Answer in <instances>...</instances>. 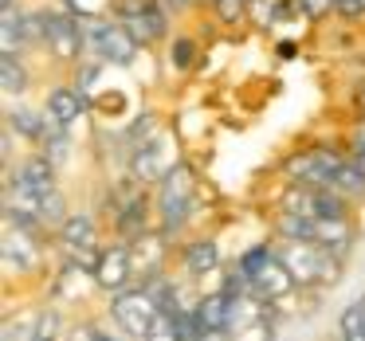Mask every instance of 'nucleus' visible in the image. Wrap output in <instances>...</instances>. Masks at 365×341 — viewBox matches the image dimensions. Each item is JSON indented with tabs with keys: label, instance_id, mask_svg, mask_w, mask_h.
<instances>
[{
	"label": "nucleus",
	"instance_id": "obj_1",
	"mask_svg": "<svg viewBox=\"0 0 365 341\" xmlns=\"http://www.w3.org/2000/svg\"><path fill=\"white\" fill-rule=\"evenodd\" d=\"M158 314H161V302L145 283H134V286H126V290L110 294V318H114V325H118V333H126L130 341L150 337Z\"/></svg>",
	"mask_w": 365,
	"mask_h": 341
},
{
	"label": "nucleus",
	"instance_id": "obj_2",
	"mask_svg": "<svg viewBox=\"0 0 365 341\" xmlns=\"http://www.w3.org/2000/svg\"><path fill=\"white\" fill-rule=\"evenodd\" d=\"M197 200V173L189 165H169V173L158 181V220L161 236H173L185 220L192 216Z\"/></svg>",
	"mask_w": 365,
	"mask_h": 341
},
{
	"label": "nucleus",
	"instance_id": "obj_3",
	"mask_svg": "<svg viewBox=\"0 0 365 341\" xmlns=\"http://www.w3.org/2000/svg\"><path fill=\"white\" fill-rule=\"evenodd\" d=\"M341 153L338 149H326V145H314V149H302L294 153L291 161L283 165L287 181L291 184H310V189H330L334 173L341 169Z\"/></svg>",
	"mask_w": 365,
	"mask_h": 341
},
{
	"label": "nucleus",
	"instance_id": "obj_4",
	"mask_svg": "<svg viewBox=\"0 0 365 341\" xmlns=\"http://www.w3.org/2000/svg\"><path fill=\"white\" fill-rule=\"evenodd\" d=\"M83 36H87V48L95 51L103 63H114V67H126L130 59L138 56V48H142L118 20H95Z\"/></svg>",
	"mask_w": 365,
	"mask_h": 341
},
{
	"label": "nucleus",
	"instance_id": "obj_5",
	"mask_svg": "<svg viewBox=\"0 0 365 341\" xmlns=\"http://www.w3.org/2000/svg\"><path fill=\"white\" fill-rule=\"evenodd\" d=\"M134 278H138V267H134L130 243L126 239L106 243L103 255H98V267H95V278H91V283L106 294H118V290H126V286H134Z\"/></svg>",
	"mask_w": 365,
	"mask_h": 341
},
{
	"label": "nucleus",
	"instance_id": "obj_6",
	"mask_svg": "<svg viewBox=\"0 0 365 341\" xmlns=\"http://www.w3.org/2000/svg\"><path fill=\"white\" fill-rule=\"evenodd\" d=\"M43 48L56 59H79V51L87 48V36L63 12H43Z\"/></svg>",
	"mask_w": 365,
	"mask_h": 341
},
{
	"label": "nucleus",
	"instance_id": "obj_7",
	"mask_svg": "<svg viewBox=\"0 0 365 341\" xmlns=\"http://www.w3.org/2000/svg\"><path fill=\"white\" fill-rule=\"evenodd\" d=\"M43 231H32V228H20V224H4V263L12 271H36L40 267V255H43V243H40Z\"/></svg>",
	"mask_w": 365,
	"mask_h": 341
},
{
	"label": "nucleus",
	"instance_id": "obj_8",
	"mask_svg": "<svg viewBox=\"0 0 365 341\" xmlns=\"http://www.w3.org/2000/svg\"><path fill=\"white\" fill-rule=\"evenodd\" d=\"M118 24L134 36L138 43H153L165 36V9H161L158 0H138L130 9H122Z\"/></svg>",
	"mask_w": 365,
	"mask_h": 341
},
{
	"label": "nucleus",
	"instance_id": "obj_9",
	"mask_svg": "<svg viewBox=\"0 0 365 341\" xmlns=\"http://www.w3.org/2000/svg\"><path fill=\"white\" fill-rule=\"evenodd\" d=\"M294 290H299V283H294V275L287 271V263L279 259V251L271 255V259L259 267V275L252 278V294H259L263 302H271V306L283 302V298H291Z\"/></svg>",
	"mask_w": 365,
	"mask_h": 341
},
{
	"label": "nucleus",
	"instance_id": "obj_10",
	"mask_svg": "<svg viewBox=\"0 0 365 341\" xmlns=\"http://www.w3.org/2000/svg\"><path fill=\"white\" fill-rule=\"evenodd\" d=\"M87 110V95L79 87H51L48 90V103H43V114L56 130H71L75 122L83 118Z\"/></svg>",
	"mask_w": 365,
	"mask_h": 341
},
{
	"label": "nucleus",
	"instance_id": "obj_11",
	"mask_svg": "<svg viewBox=\"0 0 365 341\" xmlns=\"http://www.w3.org/2000/svg\"><path fill=\"white\" fill-rule=\"evenodd\" d=\"M114 231L126 243H134L150 231V200H145V192H126V200L114 212Z\"/></svg>",
	"mask_w": 365,
	"mask_h": 341
},
{
	"label": "nucleus",
	"instance_id": "obj_12",
	"mask_svg": "<svg viewBox=\"0 0 365 341\" xmlns=\"http://www.w3.org/2000/svg\"><path fill=\"white\" fill-rule=\"evenodd\" d=\"M56 161H48L43 153H28L24 161H20L16 169H12L9 177H16L20 184H28L32 192H40V196H51V192H59V173H56Z\"/></svg>",
	"mask_w": 365,
	"mask_h": 341
},
{
	"label": "nucleus",
	"instance_id": "obj_13",
	"mask_svg": "<svg viewBox=\"0 0 365 341\" xmlns=\"http://www.w3.org/2000/svg\"><path fill=\"white\" fill-rule=\"evenodd\" d=\"M59 247H63V255L71 251H98V224L91 212H71L63 224H59Z\"/></svg>",
	"mask_w": 365,
	"mask_h": 341
},
{
	"label": "nucleus",
	"instance_id": "obj_14",
	"mask_svg": "<svg viewBox=\"0 0 365 341\" xmlns=\"http://www.w3.org/2000/svg\"><path fill=\"white\" fill-rule=\"evenodd\" d=\"M220 263H224L220 243L208 239V236L189 239V243L181 247V267H185V275H192V278H205V275H212V271H220Z\"/></svg>",
	"mask_w": 365,
	"mask_h": 341
},
{
	"label": "nucleus",
	"instance_id": "obj_15",
	"mask_svg": "<svg viewBox=\"0 0 365 341\" xmlns=\"http://www.w3.org/2000/svg\"><path fill=\"white\" fill-rule=\"evenodd\" d=\"M354 239H357V228H354L349 216H341V220H326V216H318L310 243H318V247H326V251H334V255L346 259L349 247H354Z\"/></svg>",
	"mask_w": 365,
	"mask_h": 341
},
{
	"label": "nucleus",
	"instance_id": "obj_16",
	"mask_svg": "<svg viewBox=\"0 0 365 341\" xmlns=\"http://www.w3.org/2000/svg\"><path fill=\"white\" fill-rule=\"evenodd\" d=\"M232 310H236V298H232V294L208 290V294H200L192 318H197L200 330H232Z\"/></svg>",
	"mask_w": 365,
	"mask_h": 341
},
{
	"label": "nucleus",
	"instance_id": "obj_17",
	"mask_svg": "<svg viewBox=\"0 0 365 341\" xmlns=\"http://www.w3.org/2000/svg\"><path fill=\"white\" fill-rule=\"evenodd\" d=\"M9 134L24 137L28 145H43V137L51 134V122L43 110H32V106H16L9 110Z\"/></svg>",
	"mask_w": 365,
	"mask_h": 341
},
{
	"label": "nucleus",
	"instance_id": "obj_18",
	"mask_svg": "<svg viewBox=\"0 0 365 341\" xmlns=\"http://www.w3.org/2000/svg\"><path fill=\"white\" fill-rule=\"evenodd\" d=\"M28 43V32H24V16H20V9L12 4V9L0 12V56H20Z\"/></svg>",
	"mask_w": 365,
	"mask_h": 341
},
{
	"label": "nucleus",
	"instance_id": "obj_19",
	"mask_svg": "<svg viewBox=\"0 0 365 341\" xmlns=\"http://www.w3.org/2000/svg\"><path fill=\"white\" fill-rule=\"evenodd\" d=\"M334 192H341V196L354 204V200H365V169L357 165L354 157H346L341 161V169L334 173V184H330Z\"/></svg>",
	"mask_w": 365,
	"mask_h": 341
},
{
	"label": "nucleus",
	"instance_id": "obj_20",
	"mask_svg": "<svg viewBox=\"0 0 365 341\" xmlns=\"http://www.w3.org/2000/svg\"><path fill=\"white\" fill-rule=\"evenodd\" d=\"M36 325H40V310L9 314L4 325H0V341H36Z\"/></svg>",
	"mask_w": 365,
	"mask_h": 341
},
{
	"label": "nucleus",
	"instance_id": "obj_21",
	"mask_svg": "<svg viewBox=\"0 0 365 341\" xmlns=\"http://www.w3.org/2000/svg\"><path fill=\"white\" fill-rule=\"evenodd\" d=\"M28 87V67L20 63V56H0V90L4 95H24Z\"/></svg>",
	"mask_w": 365,
	"mask_h": 341
},
{
	"label": "nucleus",
	"instance_id": "obj_22",
	"mask_svg": "<svg viewBox=\"0 0 365 341\" xmlns=\"http://www.w3.org/2000/svg\"><path fill=\"white\" fill-rule=\"evenodd\" d=\"M338 341H365V318L357 302L338 314Z\"/></svg>",
	"mask_w": 365,
	"mask_h": 341
},
{
	"label": "nucleus",
	"instance_id": "obj_23",
	"mask_svg": "<svg viewBox=\"0 0 365 341\" xmlns=\"http://www.w3.org/2000/svg\"><path fill=\"white\" fill-rule=\"evenodd\" d=\"M287 4H291V0H252V4H247V16L259 28H267L275 16H287Z\"/></svg>",
	"mask_w": 365,
	"mask_h": 341
},
{
	"label": "nucleus",
	"instance_id": "obj_24",
	"mask_svg": "<svg viewBox=\"0 0 365 341\" xmlns=\"http://www.w3.org/2000/svg\"><path fill=\"white\" fill-rule=\"evenodd\" d=\"M40 153H43L48 161H56V165H63V161L71 157V142H67V130H56V126H51V134L43 137Z\"/></svg>",
	"mask_w": 365,
	"mask_h": 341
},
{
	"label": "nucleus",
	"instance_id": "obj_25",
	"mask_svg": "<svg viewBox=\"0 0 365 341\" xmlns=\"http://www.w3.org/2000/svg\"><path fill=\"white\" fill-rule=\"evenodd\" d=\"M299 9L307 12V16L322 20V16H330V12H338V0H299Z\"/></svg>",
	"mask_w": 365,
	"mask_h": 341
},
{
	"label": "nucleus",
	"instance_id": "obj_26",
	"mask_svg": "<svg viewBox=\"0 0 365 341\" xmlns=\"http://www.w3.org/2000/svg\"><path fill=\"white\" fill-rule=\"evenodd\" d=\"M173 63L181 67V71H189V67L197 63V48H192L189 40H177L173 43Z\"/></svg>",
	"mask_w": 365,
	"mask_h": 341
},
{
	"label": "nucleus",
	"instance_id": "obj_27",
	"mask_svg": "<svg viewBox=\"0 0 365 341\" xmlns=\"http://www.w3.org/2000/svg\"><path fill=\"white\" fill-rule=\"evenodd\" d=\"M98 75H103V67H87V71H83V79H79L83 95H91V87H98Z\"/></svg>",
	"mask_w": 365,
	"mask_h": 341
},
{
	"label": "nucleus",
	"instance_id": "obj_28",
	"mask_svg": "<svg viewBox=\"0 0 365 341\" xmlns=\"http://www.w3.org/2000/svg\"><path fill=\"white\" fill-rule=\"evenodd\" d=\"M232 337H236L232 330H205L200 333V341H232Z\"/></svg>",
	"mask_w": 365,
	"mask_h": 341
},
{
	"label": "nucleus",
	"instance_id": "obj_29",
	"mask_svg": "<svg viewBox=\"0 0 365 341\" xmlns=\"http://www.w3.org/2000/svg\"><path fill=\"white\" fill-rule=\"evenodd\" d=\"M357 110L365 114V83H361V87H357Z\"/></svg>",
	"mask_w": 365,
	"mask_h": 341
},
{
	"label": "nucleus",
	"instance_id": "obj_30",
	"mask_svg": "<svg viewBox=\"0 0 365 341\" xmlns=\"http://www.w3.org/2000/svg\"><path fill=\"white\" fill-rule=\"evenodd\" d=\"M12 4H16V0H0V9H12Z\"/></svg>",
	"mask_w": 365,
	"mask_h": 341
},
{
	"label": "nucleus",
	"instance_id": "obj_31",
	"mask_svg": "<svg viewBox=\"0 0 365 341\" xmlns=\"http://www.w3.org/2000/svg\"><path fill=\"white\" fill-rule=\"evenodd\" d=\"M357 306H361V318H365V294H361V298H357Z\"/></svg>",
	"mask_w": 365,
	"mask_h": 341
}]
</instances>
